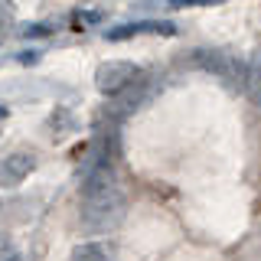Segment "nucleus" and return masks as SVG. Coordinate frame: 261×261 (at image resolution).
I'll list each match as a JSON object with an SVG mask.
<instances>
[{
	"instance_id": "obj_1",
	"label": "nucleus",
	"mask_w": 261,
	"mask_h": 261,
	"mask_svg": "<svg viewBox=\"0 0 261 261\" xmlns=\"http://www.w3.org/2000/svg\"><path fill=\"white\" fill-rule=\"evenodd\" d=\"M124 209V193L118 186L114 167H95L85 173V186H82V222L92 232L111 228L121 219Z\"/></svg>"
},
{
	"instance_id": "obj_2",
	"label": "nucleus",
	"mask_w": 261,
	"mask_h": 261,
	"mask_svg": "<svg viewBox=\"0 0 261 261\" xmlns=\"http://www.w3.org/2000/svg\"><path fill=\"white\" fill-rule=\"evenodd\" d=\"M141 82V69H137L134 62H101L95 72V85L101 95H121L127 92L130 85H137Z\"/></svg>"
},
{
	"instance_id": "obj_3",
	"label": "nucleus",
	"mask_w": 261,
	"mask_h": 261,
	"mask_svg": "<svg viewBox=\"0 0 261 261\" xmlns=\"http://www.w3.org/2000/svg\"><path fill=\"white\" fill-rule=\"evenodd\" d=\"M193 65H199V69L219 75L225 85H245V65L235 59V56H228V53H219V49H199V53L193 56Z\"/></svg>"
},
{
	"instance_id": "obj_4",
	"label": "nucleus",
	"mask_w": 261,
	"mask_h": 261,
	"mask_svg": "<svg viewBox=\"0 0 261 261\" xmlns=\"http://www.w3.org/2000/svg\"><path fill=\"white\" fill-rule=\"evenodd\" d=\"M33 170H36V157H33V153H10V157H0V186L23 183Z\"/></svg>"
},
{
	"instance_id": "obj_5",
	"label": "nucleus",
	"mask_w": 261,
	"mask_h": 261,
	"mask_svg": "<svg viewBox=\"0 0 261 261\" xmlns=\"http://www.w3.org/2000/svg\"><path fill=\"white\" fill-rule=\"evenodd\" d=\"M137 33H163V36H173L176 27L167 20H157V23H130V27H121V30H111L108 39H127V36H137Z\"/></svg>"
},
{
	"instance_id": "obj_6",
	"label": "nucleus",
	"mask_w": 261,
	"mask_h": 261,
	"mask_svg": "<svg viewBox=\"0 0 261 261\" xmlns=\"http://www.w3.org/2000/svg\"><path fill=\"white\" fill-rule=\"evenodd\" d=\"M245 85H248V92H251V98H255V105H261V46L255 49L251 62L245 65Z\"/></svg>"
},
{
	"instance_id": "obj_7",
	"label": "nucleus",
	"mask_w": 261,
	"mask_h": 261,
	"mask_svg": "<svg viewBox=\"0 0 261 261\" xmlns=\"http://www.w3.org/2000/svg\"><path fill=\"white\" fill-rule=\"evenodd\" d=\"M69 261H111V258H108V251H105L101 245L85 242V245H75V248H72Z\"/></svg>"
},
{
	"instance_id": "obj_8",
	"label": "nucleus",
	"mask_w": 261,
	"mask_h": 261,
	"mask_svg": "<svg viewBox=\"0 0 261 261\" xmlns=\"http://www.w3.org/2000/svg\"><path fill=\"white\" fill-rule=\"evenodd\" d=\"M4 261H20V258H13V255H10V258H4Z\"/></svg>"
}]
</instances>
